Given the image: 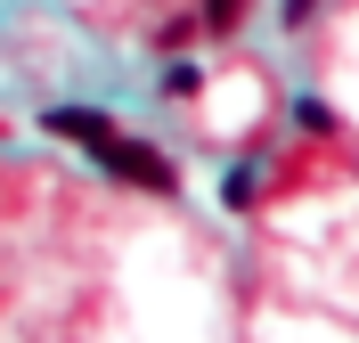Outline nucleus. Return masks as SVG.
I'll use <instances>...</instances> for the list:
<instances>
[{
  "instance_id": "4",
  "label": "nucleus",
  "mask_w": 359,
  "mask_h": 343,
  "mask_svg": "<svg viewBox=\"0 0 359 343\" xmlns=\"http://www.w3.org/2000/svg\"><path fill=\"white\" fill-rule=\"evenodd\" d=\"M237 17H245V0H204V33H229Z\"/></svg>"
},
{
  "instance_id": "1",
  "label": "nucleus",
  "mask_w": 359,
  "mask_h": 343,
  "mask_svg": "<svg viewBox=\"0 0 359 343\" xmlns=\"http://www.w3.org/2000/svg\"><path fill=\"white\" fill-rule=\"evenodd\" d=\"M90 156H98V172H114V180L147 188V196H172V188H180L172 156H163V147H147V139H123V131H107V139H90Z\"/></svg>"
},
{
  "instance_id": "3",
  "label": "nucleus",
  "mask_w": 359,
  "mask_h": 343,
  "mask_svg": "<svg viewBox=\"0 0 359 343\" xmlns=\"http://www.w3.org/2000/svg\"><path fill=\"white\" fill-rule=\"evenodd\" d=\"M253 172H262V163H237V172H229V188H221V196H229V205H237V213H245V205H253V188H262V180H253Z\"/></svg>"
},
{
  "instance_id": "2",
  "label": "nucleus",
  "mask_w": 359,
  "mask_h": 343,
  "mask_svg": "<svg viewBox=\"0 0 359 343\" xmlns=\"http://www.w3.org/2000/svg\"><path fill=\"white\" fill-rule=\"evenodd\" d=\"M41 123H49L57 139H74V147H90V139H107V131H114V123H107L98 107H49Z\"/></svg>"
},
{
  "instance_id": "5",
  "label": "nucleus",
  "mask_w": 359,
  "mask_h": 343,
  "mask_svg": "<svg viewBox=\"0 0 359 343\" xmlns=\"http://www.w3.org/2000/svg\"><path fill=\"white\" fill-rule=\"evenodd\" d=\"M311 8H318V0H286V25H302V17H311Z\"/></svg>"
}]
</instances>
